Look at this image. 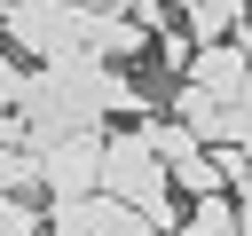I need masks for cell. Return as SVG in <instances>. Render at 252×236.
<instances>
[{"label": "cell", "instance_id": "19", "mask_svg": "<svg viewBox=\"0 0 252 236\" xmlns=\"http://www.w3.org/2000/svg\"><path fill=\"white\" fill-rule=\"evenodd\" d=\"M236 236H252V212H244V205H236Z\"/></svg>", "mask_w": 252, "mask_h": 236}, {"label": "cell", "instance_id": "10", "mask_svg": "<svg viewBox=\"0 0 252 236\" xmlns=\"http://www.w3.org/2000/svg\"><path fill=\"white\" fill-rule=\"evenodd\" d=\"M173 189H181L189 205H205V197H228V173H220V157H213V149H189V157L173 165Z\"/></svg>", "mask_w": 252, "mask_h": 236}, {"label": "cell", "instance_id": "12", "mask_svg": "<svg viewBox=\"0 0 252 236\" xmlns=\"http://www.w3.org/2000/svg\"><path fill=\"white\" fill-rule=\"evenodd\" d=\"M32 79H39V63H24V55L0 39V110H24V102H32Z\"/></svg>", "mask_w": 252, "mask_h": 236}, {"label": "cell", "instance_id": "20", "mask_svg": "<svg viewBox=\"0 0 252 236\" xmlns=\"http://www.w3.org/2000/svg\"><path fill=\"white\" fill-rule=\"evenodd\" d=\"M173 236H197V228H173Z\"/></svg>", "mask_w": 252, "mask_h": 236}, {"label": "cell", "instance_id": "17", "mask_svg": "<svg viewBox=\"0 0 252 236\" xmlns=\"http://www.w3.org/2000/svg\"><path fill=\"white\" fill-rule=\"evenodd\" d=\"M220 149H244V157H252V94L228 110V142H220Z\"/></svg>", "mask_w": 252, "mask_h": 236}, {"label": "cell", "instance_id": "7", "mask_svg": "<svg viewBox=\"0 0 252 236\" xmlns=\"http://www.w3.org/2000/svg\"><path fill=\"white\" fill-rule=\"evenodd\" d=\"M142 39H150V31H142L134 16H87V8H79V55H87V63H110V71H118V55H126V63L142 55Z\"/></svg>", "mask_w": 252, "mask_h": 236}, {"label": "cell", "instance_id": "14", "mask_svg": "<svg viewBox=\"0 0 252 236\" xmlns=\"http://www.w3.org/2000/svg\"><path fill=\"white\" fill-rule=\"evenodd\" d=\"M181 228H197V236H236V197H205V205H189Z\"/></svg>", "mask_w": 252, "mask_h": 236}, {"label": "cell", "instance_id": "21", "mask_svg": "<svg viewBox=\"0 0 252 236\" xmlns=\"http://www.w3.org/2000/svg\"><path fill=\"white\" fill-rule=\"evenodd\" d=\"M236 39H244V31H236ZM244 47H252V39H244Z\"/></svg>", "mask_w": 252, "mask_h": 236}, {"label": "cell", "instance_id": "1", "mask_svg": "<svg viewBox=\"0 0 252 236\" xmlns=\"http://www.w3.org/2000/svg\"><path fill=\"white\" fill-rule=\"evenodd\" d=\"M142 118V87L110 63H87V55H63V63H39L32 79V102L16 110L32 126V142H55V134H102V118Z\"/></svg>", "mask_w": 252, "mask_h": 236}, {"label": "cell", "instance_id": "13", "mask_svg": "<svg viewBox=\"0 0 252 236\" xmlns=\"http://www.w3.org/2000/svg\"><path fill=\"white\" fill-rule=\"evenodd\" d=\"M142 142H150V149H158L165 165H181V157L197 149V134H189L181 118H142Z\"/></svg>", "mask_w": 252, "mask_h": 236}, {"label": "cell", "instance_id": "3", "mask_svg": "<svg viewBox=\"0 0 252 236\" xmlns=\"http://www.w3.org/2000/svg\"><path fill=\"white\" fill-rule=\"evenodd\" d=\"M0 39L24 63H63V55H79V8L71 0H8Z\"/></svg>", "mask_w": 252, "mask_h": 236}, {"label": "cell", "instance_id": "15", "mask_svg": "<svg viewBox=\"0 0 252 236\" xmlns=\"http://www.w3.org/2000/svg\"><path fill=\"white\" fill-rule=\"evenodd\" d=\"M134 24H142L150 39H165V31H181V24H173V0H134Z\"/></svg>", "mask_w": 252, "mask_h": 236}, {"label": "cell", "instance_id": "9", "mask_svg": "<svg viewBox=\"0 0 252 236\" xmlns=\"http://www.w3.org/2000/svg\"><path fill=\"white\" fill-rule=\"evenodd\" d=\"M173 8L189 16V39H197V47H220V39L244 31V8H252V0H173Z\"/></svg>", "mask_w": 252, "mask_h": 236}, {"label": "cell", "instance_id": "5", "mask_svg": "<svg viewBox=\"0 0 252 236\" xmlns=\"http://www.w3.org/2000/svg\"><path fill=\"white\" fill-rule=\"evenodd\" d=\"M47 236H158V228L118 197H79V205H47Z\"/></svg>", "mask_w": 252, "mask_h": 236}, {"label": "cell", "instance_id": "11", "mask_svg": "<svg viewBox=\"0 0 252 236\" xmlns=\"http://www.w3.org/2000/svg\"><path fill=\"white\" fill-rule=\"evenodd\" d=\"M0 197H47L39 189V149H0Z\"/></svg>", "mask_w": 252, "mask_h": 236}, {"label": "cell", "instance_id": "18", "mask_svg": "<svg viewBox=\"0 0 252 236\" xmlns=\"http://www.w3.org/2000/svg\"><path fill=\"white\" fill-rule=\"evenodd\" d=\"M71 8H87V16H134V0H71Z\"/></svg>", "mask_w": 252, "mask_h": 236}, {"label": "cell", "instance_id": "4", "mask_svg": "<svg viewBox=\"0 0 252 236\" xmlns=\"http://www.w3.org/2000/svg\"><path fill=\"white\" fill-rule=\"evenodd\" d=\"M102 142H110V134H55V142H32V149H39V189H47V205L102 197Z\"/></svg>", "mask_w": 252, "mask_h": 236}, {"label": "cell", "instance_id": "2", "mask_svg": "<svg viewBox=\"0 0 252 236\" xmlns=\"http://www.w3.org/2000/svg\"><path fill=\"white\" fill-rule=\"evenodd\" d=\"M102 197L134 205L158 236H173V228H181V205H173V165L142 142V126H126V134H110V142H102Z\"/></svg>", "mask_w": 252, "mask_h": 236}, {"label": "cell", "instance_id": "6", "mask_svg": "<svg viewBox=\"0 0 252 236\" xmlns=\"http://www.w3.org/2000/svg\"><path fill=\"white\" fill-rule=\"evenodd\" d=\"M189 87H205L213 102H228V110H236V102L252 94V47H244V39L197 47V55H189Z\"/></svg>", "mask_w": 252, "mask_h": 236}, {"label": "cell", "instance_id": "16", "mask_svg": "<svg viewBox=\"0 0 252 236\" xmlns=\"http://www.w3.org/2000/svg\"><path fill=\"white\" fill-rule=\"evenodd\" d=\"M189 55H197L189 31H165V39H158V63H165V71H189Z\"/></svg>", "mask_w": 252, "mask_h": 236}, {"label": "cell", "instance_id": "8", "mask_svg": "<svg viewBox=\"0 0 252 236\" xmlns=\"http://www.w3.org/2000/svg\"><path fill=\"white\" fill-rule=\"evenodd\" d=\"M165 118H181V126L197 134V149H220V142H228V102H213V94H205V87H189V79L173 87Z\"/></svg>", "mask_w": 252, "mask_h": 236}, {"label": "cell", "instance_id": "22", "mask_svg": "<svg viewBox=\"0 0 252 236\" xmlns=\"http://www.w3.org/2000/svg\"><path fill=\"white\" fill-rule=\"evenodd\" d=\"M0 16H8V0H0Z\"/></svg>", "mask_w": 252, "mask_h": 236}]
</instances>
